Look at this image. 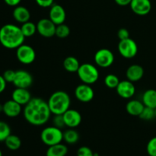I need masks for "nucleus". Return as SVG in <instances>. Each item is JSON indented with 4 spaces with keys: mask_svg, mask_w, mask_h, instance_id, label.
I'll return each mask as SVG.
<instances>
[{
    "mask_svg": "<svg viewBox=\"0 0 156 156\" xmlns=\"http://www.w3.org/2000/svg\"><path fill=\"white\" fill-rule=\"evenodd\" d=\"M51 114L47 101L40 98H32L23 110V115L26 121L36 126L46 124Z\"/></svg>",
    "mask_w": 156,
    "mask_h": 156,
    "instance_id": "obj_1",
    "label": "nucleus"
},
{
    "mask_svg": "<svg viewBox=\"0 0 156 156\" xmlns=\"http://www.w3.org/2000/svg\"><path fill=\"white\" fill-rule=\"evenodd\" d=\"M25 37L21 27L12 24H7L0 28V44L6 49L14 50L24 44Z\"/></svg>",
    "mask_w": 156,
    "mask_h": 156,
    "instance_id": "obj_2",
    "label": "nucleus"
},
{
    "mask_svg": "<svg viewBox=\"0 0 156 156\" xmlns=\"http://www.w3.org/2000/svg\"><path fill=\"white\" fill-rule=\"evenodd\" d=\"M47 103L52 114H63L70 108L71 98L66 91H56L50 96Z\"/></svg>",
    "mask_w": 156,
    "mask_h": 156,
    "instance_id": "obj_3",
    "label": "nucleus"
},
{
    "mask_svg": "<svg viewBox=\"0 0 156 156\" xmlns=\"http://www.w3.org/2000/svg\"><path fill=\"white\" fill-rule=\"evenodd\" d=\"M79 79L88 85L94 84L99 79V72L97 67L91 63L81 64L77 71Z\"/></svg>",
    "mask_w": 156,
    "mask_h": 156,
    "instance_id": "obj_4",
    "label": "nucleus"
},
{
    "mask_svg": "<svg viewBox=\"0 0 156 156\" xmlns=\"http://www.w3.org/2000/svg\"><path fill=\"white\" fill-rule=\"evenodd\" d=\"M41 140L47 146L59 144L63 140V132L54 126H47L41 131Z\"/></svg>",
    "mask_w": 156,
    "mask_h": 156,
    "instance_id": "obj_5",
    "label": "nucleus"
},
{
    "mask_svg": "<svg viewBox=\"0 0 156 156\" xmlns=\"http://www.w3.org/2000/svg\"><path fill=\"white\" fill-rule=\"evenodd\" d=\"M117 49L119 53L125 59H132L135 57L138 53L137 44L130 37L120 41Z\"/></svg>",
    "mask_w": 156,
    "mask_h": 156,
    "instance_id": "obj_6",
    "label": "nucleus"
},
{
    "mask_svg": "<svg viewBox=\"0 0 156 156\" xmlns=\"http://www.w3.org/2000/svg\"><path fill=\"white\" fill-rule=\"evenodd\" d=\"M114 54L111 50L102 48L98 50L94 56V62L98 66L106 69L111 66L114 62Z\"/></svg>",
    "mask_w": 156,
    "mask_h": 156,
    "instance_id": "obj_7",
    "label": "nucleus"
},
{
    "mask_svg": "<svg viewBox=\"0 0 156 156\" xmlns=\"http://www.w3.org/2000/svg\"><path fill=\"white\" fill-rule=\"evenodd\" d=\"M16 57L21 63L29 65L34 62L36 52L31 46L23 44L16 49Z\"/></svg>",
    "mask_w": 156,
    "mask_h": 156,
    "instance_id": "obj_8",
    "label": "nucleus"
},
{
    "mask_svg": "<svg viewBox=\"0 0 156 156\" xmlns=\"http://www.w3.org/2000/svg\"><path fill=\"white\" fill-rule=\"evenodd\" d=\"M56 25L50 18H41L37 23V30L41 36L50 38L55 36Z\"/></svg>",
    "mask_w": 156,
    "mask_h": 156,
    "instance_id": "obj_9",
    "label": "nucleus"
},
{
    "mask_svg": "<svg viewBox=\"0 0 156 156\" xmlns=\"http://www.w3.org/2000/svg\"><path fill=\"white\" fill-rule=\"evenodd\" d=\"M75 97L82 103H88L94 98V91L91 85L85 83L81 84L75 89Z\"/></svg>",
    "mask_w": 156,
    "mask_h": 156,
    "instance_id": "obj_10",
    "label": "nucleus"
},
{
    "mask_svg": "<svg viewBox=\"0 0 156 156\" xmlns=\"http://www.w3.org/2000/svg\"><path fill=\"white\" fill-rule=\"evenodd\" d=\"M13 84L16 88H28L33 84V76L27 70H17Z\"/></svg>",
    "mask_w": 156,
    "mask_h": 156,
    "instance_id": "obj_11",
    "label": "nucleus"
},
{
    "mask_svg": "<svg viewBox=\"0 0 156 156\" xmlns=\"http://www.w3.org/2000/svg\"><path fill=\"white\" fill-rule=\"evenodd\" d=\"M117 94L124 99H129L134 96L136 93V87L133 82L128 80L120 81L116 88Z\"/></svg>",
    "mask_w": 156,
    "mask_h": 156,
    "instance_id": "obj_12",
    "label": "nucleus"
},
{
    "mask_svg": "<svg viewBox=\"0 0 156 156\" xmlns=\"http://www.w3.org/2000/svg\"><path fill=\"white\" fill-rule=\"evenodd\" d=\"M66 126L69 128H76L82 123V117L80 113L74 109H69L62 114Z\"/></svg>",
    "mask_w": 156,
    "mask_h": 156,
    "instance_id": "obj_13",
    "label": "nucleus"
},
{
    "mask_svg": "<svg viewBox=\"0 0 156 156\" xmlns=\"http://www.w3.org/2000/svg\"><path fill=\"white\" fill-rule=\"evenodd\" d=\"M129 6L136 15L140 16L148 15L152 9L150 0H132Z\"/></svg>",
    "mask_w": 156,
    "mask_h": 156,
    "instance_id": "obj_14",
    "label": "nucleus"
},
{
    "mask_svg": "<svg viewBox=\"0 0 156 156\" xmlns=\"http://www.w3.org/2000/svg\"><path fill=\"white\" fill-rule=\"evenodd\" d=\"M50 19L56 25L63 24L65 23L66 18V13L62 6L58 4H53L50 7V12H49Z\"/></svg>",
    "mask_w": 156,
    "mask_h": 156,
    "instance_id": "obj_15",
    "label": "nucleus"
},
{
    "mask_svg": "<svg viewBox=\"0 0 156 156\" xmlns=\"http://www.w3.org/2000/svg\"><path fill=\"white\" fill-rule=\"evenodd\" d=\"M31 94L29 91L28 88H16L12 91V99L21 106H25L31 100Z\"/></svg>",
    "mask_w": 156,
    "mask_h": 156,
    "instance_id": "obj_16",
    "label": "nucleus"
},
{
    "mask_svg": "<svg viewBox=\"0 0 156 156\" xmlns=\"http://www.w3.org/2000/svg\"><path fill=\"white\" fill-rule=\"evenodd\" d=\"M21 111H22L21 105L12 99L7 101L3 105V113L5 115L9 117L13 118L18 117L20 115Z\"/></svg>",
    "mask_w": 156,
    "mask_h": 156,
    "instance_id": "obj_17",
    "label": "nucleus"
},
{
    "mask_svg": "<svg viewBox=\"0 0 156 156\" xmlns=\"http://www.w3.org/2000/svg\"><path fill=\"white\" fill-rule=\"evenodd\" d=\"M144 76V69L139 64H133L129 66L126 71V76L128 80L133 82L141 80Z\"/></svg>",
    "mask_w": 156,
    "mask_h": 156,
    "instance_id": "obj_18",
    "label": "nucleus"
},
{
    "mask_svg": "<svg viewBox=\"0 0 156 156\" xmlns=\"http://www.w3.org/2000/svg\"><path fill=\"white\" fill-rule=\"evenodd\" d=\"M13 18L18 23H25L30 21V12L28 9L24 6L18 5L14 9L12 12Z\"/></svg>",
    "mask_w": 156,
    "mask_h": 156,
    "instance_id": "obj_19",
    "label": "nucleus"
},
{
    "mask_svg": "<svg viewBox=\"0 0 156 156\" xmlns=\"http://www.w3.org/2000/svg\"><path fill=\"white\" fill-rule=\"evenodd\" d=\"M144 108L145 105H143L142 101L131 100L126 104V111L129 115L133 117H140Z\"/></svg>",
    "mask_w": 156,
    "mask_h": 156,
    "instance_id": "obj_20",
    "label": "nucleus"
},
{
    "mask_svg": "<svg viewBox=\"0 0 156 156\" xmlns=\"http://www.w3.org/2000/svg\"><path fill=\"white\" fill-rule=\"evenodd\" d=\"M68 153V148L62 143L48 146L46 156H66Z\"/></svg>",
    "mask_w": 156,
    "mask_h": 156,
    "instance_id": "obj_21",
    "label": "nucleus"
},
{
    "mask_svg": "<svg viewBox=\"0 0 156 156\" xmlns=\"http://www.w3.org/2000/svg\"><path fill=\"white\" fill-rule=\"evenodd\" d=\"M142 101L145 107L155 109L156 108V90L148 89L143 93Z\"/></svg>",
    "mask_w": 156,
    "mask_h": 156,
    "instance_id": "obj_22",
    "label": "nucleus"
},
{
    "mask_svg": "<svg viewBox=\"0 0 156 156\" xmlns=\"http://www.w3.org/2000/svg\"><path fill=\"white\" fill-rule=\"evenodd\" d=\"M62 65H63V68L65 69L66 71L70 73H77L81 64L77 58L70 56L65 58Z\"/></svg>",
    "mask_w": 156,
    "mask_h": 156,
    "instance_id": "obj_23",
    "label": "nucleus"
},
{
    "mask_svg": "<svg viewBox=\"0 0 156 156\" xmlns=\"http://www.w3.org/2000/svg\"><path fill=\"white\" fill-rule=\"evenodd\" d=\"M5 144L6 147L10 150L16 151L21 147V140L18 136L11 134L5 140Z\"/></svg>",
    "mask_w": 156,
    "mask_h": 156,
    "instance_id": "obj_24",
    "label": "nucleus"
},
{
    "mask_svg": "<svg viewBox=\"0 0 156 156\" xmlns=\"http://www.w3.org/2000/svg\"><path fill=\"white\" fill-rule=\"evenodd\" d=\"M63 140L67 144H76L79 140V133L73 128H69L67 130L63 132Z\"/></svg>",
    "mask_w": 156,
    "mask_h": 156,
    "instance_id": "obj_25",
    "label": "nucleus"
},
{
    "mask_svg": "<svg viewBox=\"0 0 156 156\" xmlns=\"http://www.w3.org/2000/svg\"><path fill=\"white\" fill-rule=\"evenodd\" d=\"M21 30L25 37H30L34 36L36 32H37V24L30 21L23 23L21 26Z\"/></svg>",
    "mask_w": 156,
    "mask_h": 156,
    "instance_id": "obj_26",
    "label": "nucleus"
},
{
    "mask_svg": "<svg viewBox=\"0 0 156 156\" xmlns=\"http://www.w3.org/2000/svg\"><path fill=\"white\" fill-rule=\"evenodd\" d=\"M70 34V28L68 25L66 24H61L59 25H56V34L55 36L57 37L63 39V38H66Z\"/></svg>",
    "mask_w": 156,
    "mask_h": 156,
    "instance_id": "obj_27",
    "label": "nucleus"
},
{
    "mask_svg": "<svg viewBox=\"0 0 156 156\" xmlns=\"http://www.w3.org/2000/svg\"><path fill=\"white\" fill-rule=\"evenodd\" d=\"M120 79L116 75L108 74L105 78V84L108 88H116L120 83Z\"/></svg>",
    "mask_w": 156,
    "mask_h": 156,
    "instance_id": "obj_28",
    "label": "nucleus"
},
{
    "mask_svg": "<svg viewBox=\"0 0 156 156\" xmlns=\"http://www.w3.org/2000/svg\"><path fill=\"white\" fill-rule=\"evenodd\" d=\"M11 135V128L7 123L0 121V142H5L8 136Z\"/></svg>",
    "mask_w": 156,
    "mask_h": 156,
    "instance_id": "obj_29",
    "label": "nucleus"
},
{
    "mask_svg": "<svg viewBox=\"0 0 156 156\" xmlns=\"http://www.w3.org/2000/svg\"><path fill=\"white\" fill-rule=\"evenodd\" d=\"M155 117V109L151 108H148V107H145L143 111H142L141 114L140 115V118L143 120H146V121H149V120H153Z\"/></svg>",
    "mask_w": 156,
    "mask_h": 156,
    "instance_id": "obj_30",
    "label": "nucleus"
},
{
    "mask_svg": "<svg viewBox=\"0 0 156 156\" xmlns=\"http://www.w3.org/2000/svg\"><path fill=\"white\" fill-rule=\"evenodd\" d=\"M146 151L149 156H156V136L149 140L146 146Z\"/></svg>",
    "mask_w": 156,
    "mask_h": 156,
    "instance_id": "obj_31",
    "label": "nucleus"
},
{
    "mask_svg": "<svg viewBox=\"0 0 156 156\" xmlns=\"http://www.w3.org/2000/svg\"><path fill=\"white\" fill-rule=\"evenodd\" d=\"M53 126L59 128V129H62L64 126H66L62 114H56V115H54L53 118Z\"/></svg>",
    "mask_w": 156,
    "mask_h": 156,
    "instance_id": "obj_32",
    "label": "nucleus"
},
{
    "mask_svg": "<svg viewBox=\"0 0 156 156\" xmlns=\"http://www.w3.org/2000/svg\"><path fill=\"white\" fill-rule=\"evenodd\" d=\"M77 156H95V155L89 147L82 146L77 150Z\"/></svg>",
    "mask_w": 156,
    "mask_h": 156,
    "instance_id": "obj_33",
    "label": "nucleus"
},
{
    "mask_svg": "<svg viewBox=\"0 0 156 156\" xmlns=\"http://www.w3.org/2000/svg\"><path fill=\"white\" fill-rule=\"evenodd\" d=\"M15 73H16V71H14V70L12 69H8L4 72L2 76L4 77L5 80L6 81V82L13 83L14 79H15Z\"/></svg>",
    "mask_w": 156,
    "mask_h": 156,
    "instance_id": "obj_34",
    "label": "nucleus"
},
{
    "mask_svg": "<svg viewBox=\"0 0 156 156\" xmlns=\"http://www.w3.org/2000/svg\"><path fill=\"white\" fill-rule=\"evenodd\" d=\"M117 37L120 39V41L127 39V38L129 37V30L126 28H124V27H122V28L119 29L118 32H117Z\"/></svg>",
    "mask_w": 156,
    "mask_h": 156,
    "instance_id": "obj_35",
    "label": "nucleus"
},
{
    "mask_svg": "<svg viewBox=\"0 0 156 156\" xmlns=\"http://www.w3.org/2000/svg\"><path fill=\"white\" fill-rule=\"evenodd\" d=\"M35 2L40 7L48 8L53 5L54 0H35Z\"/></svg>",
    "mask_w": 156,
    "mask_h": 156,
    "instance_id": "obj_36",
    "label": "nucleus"
},
{
    "mask_svg": "<svg viewBox=\"0 0 156 156\" xmlns=\"http://www.w3.org/2000/svg\"><path fill=\"white\" fill-rule=\"evenodd\" d=\"M4 2H5V4L8 5L9 6L16 7V6H18V5L20 4L21 0H4Z\"/></svg>",
    "mask_w": 156,
    "mask_h": 156,
    "instance_id": "obj_37",
    "label": "nucleus"
},
{
    "mask_svg": "<svg viewBox=\"0 0 156 156\" xmlns=\"http://www.w3.org/2000/svg\"><path fill=\"white\" fill-rule=\"evenodd\" d=\"M6 81L5 80L4 77L2 76H0V94L2 93L5 90L6 88Z\"/></svg>",
    "mask_w": 156,
    "mask_h": 156,
    "instance_id": "obj_38",
    "label": "nucleus"
},
{
    "mask_svg": "<svg viewBox=\"0 0 156 156\" xmlns=\"http://www.w3.org/2000/svg\"><path fill=\"white\" fill-rule=\"evenodd\" d=\"M115 2L120 6H126L129 5L132 0H114Z\"/></svg>",
    "mask_w": 156,
    "mask_h": 156,
    "instance_id": "obj_39",
    "label": "nucleus"
},
{
    "mask_svg": "<svg viewBox=\"0 0 156 156\" xmlns=\"http://www.w3.org/2000/svg\"><path fill=\"white\" fill-rule=\"evenodd\" d=\"M0 112H3V105H0Z\"/></svg>",
    "mask_w": 156,
    "mask_h": 156,
    "instance_id": "obj_40",
    "label": "nucleus"
},
{
    "mask_svg": "<svg viewBox=\"0 0 156 156\" xmlns=\"http://www.w3.org/2000/svg\"><path fill=\"white\" fill-rule=\"evenodd\" d=\"M0 156H2V152L1 149H0Z\"/></svg>",
    "mask_w": 156,
    "mask_h": 156,
    "instance_id": "obj_41",
    "label": "nucleus"
},
{
    "mask_svg": "<svg viewBox=\"0 0 156 156\" xmlns=\"http://www.w3.org/2000/svg\"><path fill=\"white\" fill-rule=\"evenodd\" d=\"M155 117H156V108H155Z\"/></svg>",
    "mask_w": 156,
    "mask_h": 156,
    "instance_id": "obj_42",
    "label": "nucleus"
},
{
    "mask_svg": "<svg viewBox=\"0 0 156 156\" xmlns=\"http://www.w3.org/2000/svg\"><path fill=\"white\" fill-rule=\"evenodd\" d=\"M95 156H98V155H95Z\"/></svg>",
    "mask_w": 156,
    "mask_h": 156,
    "instance_id": "obj_43",
    "label": "nucleus"
}]
</instances>
